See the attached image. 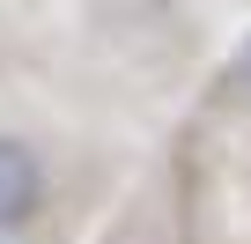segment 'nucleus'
<instances>
[{
	"label": "nucleus",
	"mask_w": 251,
	"mask_h": 244,
	"mask_svg": "<svg viewBox=\"0 0 251 244\" xmlns=\"http://www.w3.org/2000/svg\"><path fill=\"white\" fill-rule=\"evenodd\" d=\"M45 200V170L23 141H0V229H15L23 215H37Z\"/></svg>",
	"instance_id": "f257e3e1"
},
{
	"label": "nucleus",
	"mask_w": 251,
	"mask_h": 244,
	"mask_svg": "<svg viewBox=\"0 0 251 244\" xmlns=\"http://www.w3.org/2000/svg\"><path fill=\"white\" fill-rule=\"evenodd\" d=\"M236 81L251 89V37H244V52H236Z\"/></svg>",
	"instance_id": "f03ea898"
}]
</instances>
